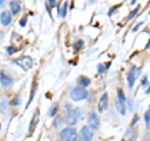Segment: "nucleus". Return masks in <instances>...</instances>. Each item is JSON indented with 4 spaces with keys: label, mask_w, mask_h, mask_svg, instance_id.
<instances>
[{
    "label": "nucleus",
    "mask_w": 150,
    "mask_h": 141,
    "mask_svg": "<svg viewBox=\"0 0 150 141\" xmlns=\"http://www.w3.org/2000/svg\"><path fill=\"white\" fill-rule=\"evenodd\" d=\"M80 116H81V110L79 109V107H76V109H73L71 107L70 110H68L67 112H65L64 123L67 124L68 126H74L79 121Z\"/></svg>",
    "instance_id": "f257e3e1"
},
{
    "label": "nucleus",
    "mask_w": 150,
    "mask_h": 141,
    "mask_svg": "<svg viewBox=\"0 0 150 141\" xmlns=\"http://www.w3.org/2000/svg\"><path fill=\"white\" fill-rule=\"evenodd\" d=\"M59 137L62 141H76L78 140V133L73 126L64 128L59 134Z\"/></svg>",
    "instance_id": "f03ea898"
},
{
    "label": "nucleus",
    "mask_w": 150,
    "mask_h": 141,
    "mask_svg": "<svg viewBox=\"0 0 150 141\" xmlns=\"http://www.w3.org/2000/svg\"><path fill=\"white\" fill-rule=\"evenodd\" d=\"M86 97H88V90L85 87L78 86V87H74L70 91V99L73 101H81V100H85Z\"/></svg>",
    "instance_id": "7ed1b4c3"
},
{
    "label": "nucleus",
    "mask_w": 150,
    "mask_h": 141,
    "mask_svg": "<svg viewBox=\"0 0 150 141\" xmlns=\"http://www.w3.org/2000/svg\"><path fill=\"white\" fill-rule=\"evenodd\" d=\"M94 136V130L89 126H83L78 134V141H91Z\"/></svg>",
    "instance_id": "20e7f679"
},
{
    "label": "nucleus",
    "mask_w": 150,
    "mask_h": 141,
    "mask_svg": "<svg viewBox=\"0 0 150 141\" xmlns=\"http://www.w3.org/2000/svg\"><path fill=\"white\" fill-rule=\"evenodd\" d=\"M88 126L91 130H96L100 126V117L98 115V112L95 111H90L88 115Z\"/></svg>",
    "instance_id": "39448f33"
},
{
    "label": "nucleus",
    "mask_w": 150,
    "mask_h": 141,
    "mask_svg": "<svg viewBox=\"0 0 150 141\" xmlns=\"http://www.w3.org/2000/svg\"><path fill=\"white\" fill-rule=\"evenodd\" d=\"M33 59L30 56H21V58H19L16 60H13V64H16L19 65L23 70H29L31 66H33Z\"/></svg>",
    "instance_id": "423d86ee"
},
{
    "label": "nucleus",
    "mask_w": 150,
    "mask_h": 141,
    "mask_svg": "<svg viewBox=\"0 0 150 141\" xmlns=\"http://www.w3.org/2000/svg\"><path fill=\"white\" fill-rule=\"evenodd\" d=\"M139 75H140V69L139 68L133 66L129 70L128 75H126V80H128V86L130 89L134 86V84H135V81H137V79L139 78Z\"/></svg>",
    "instance_id": "0eeeda50"
},
{
    "label": "nucleus",
    "mask_w": 150,
    "mask_h": 141,
    "mask_svg": "<svg viewBox=\"0 0 150 141\" xmlns=\"http://www.w3.org/2000/svg\"><path fill=\"white\" fill-rule=\"evenodd\" d=\"M0 84H1V86H3L4 89H9V87L13 86L14 80H13V78H11L8 73L0 71Z\"/></svg>",
    "instance_id": "6e6552de"
},
{
    "label": "nucleus",
    "mask_w": 150,
    "mask_h": 141,
    "mask_svg": "<svg viewBox=\"0 0 150 141\" xmlns=\"http://www.w3.org/2000/svg\"><path fill=\"white\" fill-rule=\"evenodd\" d=\"M13 21V14L10 10H3L1 14H0V24H1L4 27H6L11 24Z\"/></svg>",
    "instance_id": "1a4fd4ad"
},
{
    "label": "nucleus",
    "mask_w": 150,
    "mask_h": 141,
    "mask_svg": "<svg viewBox=\"0 0 150 141\" xmlns=\"http://www.w3.org/2000/svg\"><path fill=\"white\" fill-rule=\"evenodd\" d=\"M108 99H109V96H108V92H104L103 95L100 96L99 99V102H98V112H103L105 111V109L108 107Z\"/></svg>",
    "instance_id": "9d476101"
},
{
    "label": "nucleus",
    "mask_w": 150,
    "mask_h": 141,
    "mask_svg": "<svg viewBox=\"0 0 150 141\" xmlns=\"http://www.w3.org/2000/svg\"><path fill=\"white\" fill-rule=\"evenodd\" d=\"M9 5H10V11H11L13 15H16V14H19V11L21 10V6H20L19 0H11Z\"/></svg>",
    "instance_id": "9b49d317"
},
{
    "label": "nucleus",
    "mask_w": 150,
    "mask_h": 141,
    "mask_svg": "<svg viewBox=\"0 0 150 141\" xmlns=\"http://www.w3.org/2000/svg\"><path fill=\"white\" fill-rule=\"evenodd\" d=\"M115 106H116V110H118V112L120 115H125L126 114V104L120 102L119 100H116L115 101Z\"/></svg>",
    "instance_id": "f8f14e48"
},
{
    "label": "nucleus",
    "mask_w": 150,
    "mask_h": 141,
    "mask_svg": "<svg viewBox=\"0 0 150 141\" xmlns=\"http://www.w3.org/2000/svg\"><path fill=\"white\" fill-rule=\"evenodd\" d=\"M78 85L81 86V87H88L90 85V79L86 78V76H80L78 79Z\"/></svg>",
    "instance_id": "ddd939ff"
},
{
    "label": "nucleus",
    "mask_w": 150,
    "mask_h": 141,
    "mask_svg": "<svg viewBox=\"0 0 150 141\" xmlns=\"http://www.w3.org/2000/svg\"><path fill=\"white\" fill-rule=\"evenodd\" d=\"M38 120H39V111H36V114H34V116H33V119H31V123H30V126H29V133L30 134L34 131V128L38 124Z\"/></svg>",
    "instance_id": "4468645a"
},
{
    "label": "nucleus",
    "mask_w": 150,
    "mask_h": 141,
    "mask_svg": "<svg viewBox=\"0 0 150 141\" xmlns=\"http://www.w3.org/2000/svg\"><path fill=\"white\" fill-rule=\"evenodd\" d=\"M36 90H38V84L36 82H34V85H33V87H31V92H30V97H29V101H28V105H26V107H29V105L33 102V100H34V95L36 94Z\"/></svg>",
    "instance_id": "2eb2a0df"
},
{
    "label": "nucleus",
    "mask_w": 150,
    "mask_h": 141,
    "mask_svg": "<svg viewBox=\"0 0 150 141\" xmlns=\"http://www.w3.org/2000/svg\"><path fill=\"white\" fill-rule=\"evenodd\" d=\"M144 121H145V126L146 129L150 130V109H148L144 114Z\"/></svg>",
    "instance_id": "dca6fc26"
},
{
    "label": "nucleus",
    "mask_w": 150,
    "mask_h": 141,
    "mask_svg": "<svg viewBox=\"0 0 150 141\" xmlns=\"http://www.w3.org/2000/svg\"><path fill=\"white\" fill-rule=\"evenodd\" d=\"M116 96H118L116 100H119L120 102H124V104H126V97H125V95H124V92H123L121 89H119V90H118V92H116Z\"/></svg>",
    "instance_id": "f3484780"
},
{
    "label": "nucleus",
    "mask_w": 150,
    "mask_h": 141,
    "mask_svg": "<svg viewBox=\"0 0 150 141\" xmlns=\"http://www.w3.org/2000/svg\"><path fill=\"white\" fill-rule=\"evenodd\" d=\"M56 114H58V105L54 104L53 106L50 107V110H49V112H48V115H49L50 117H55Z\"/></svg>",
    "instance_id": "a211bd4d"
},
{
    "label": "nucleus",
    "mask_w": 150,
    "mask_h": 141,
    "mask_svg": "<svg viewBox=\"0 0 150 141\" xmlns=\"http://www.w3.org/2000/svg\"><path fill=\"white\" fill-rule=\"evenodd\" d=\"M8 110H9V107H8V101L5 100V99H3V100L0 101V111L6 112Z\"/></svg>",
    "instance_id": "6ab92c4d"
},
{
    "label": "nucleus",
    "mask_w": 150,
    "mask_h": 141,
    "mask_svg": "<svg viewBox=\"0 0 150 141\" xmlns=\"http://www.w3.org/2000/svg\"><path fill=\"white\" fill-rule=\"evenodd\" d=\"M62 124H64V117H62V116H58L55 119V121H54V128H56V129H59L60 126H62Z\"/></svg>",
    "instance_id": "aec40b11"
},
{
    "label": "nucleus",
    "mask_w": 150,
    "mask_h": 141,
    "mask_svg": "<svg viewBox=\"0 0 150 141\" xmlns=\"http://www.w3.org/2000/svg\"><path fill=\"white\" fill-rule=\"evenodd\" d=\"M138 13H139V8H137V9H135V10H133V11H131V13L129 14V16L126 18V21H130V20H133V19H134L135 16L138 15Z\"/></svg>",
    "instance_id": "412c9836"
},
{
    "label": "nucleus",
    "mask_w": 150,
    "mask_h": 141,
    "mask_svg": "<svg viewBox=\"0 0 150 141\" xmlns=\"http://www.w3.org/2000/svg\"><path fill=\"white\" fill-rule=\"evenodd\" d=\"M67 13H68V1H65L64 5H63V9H62V18L65 19V16H67Z\"/></svg>",
    "instance_id": "4be33fe9"
},
{
    "label": "nucleus",
    "mask_w": 150,
    "mask_h": 141,
    "mask_svg": "<svg viewBox=\"0 0 150 141\" xmlns=\"http://www.w3.org/2000/svg\"><path fill=\"white\" fill-rule=\"evenodd\" d=\"M15 51H16V49H15V48H14V46H9V48L6 49V53H8L9 55H11V54H14V53H15Z\"/></svg>",
    "instance_id": "5701e85b"
},
{
    "label": "nucleus",
    "mask_w": 150,
    "mask_h": 141,
    "mask_svg": "<svg viewBox=\"0 0 150 141\" xmlns=\"http://www.w3.org/2000/svg\"><path fill=\"white\" fill-rule=\"evenodd\" d=\"M20 104H21V101H20V97H14V100H13V105L19 106Z\"/></svg>",
    "instance_id": "b1692460"
},
{
    "label": "nucleus",
    "mask_w": 150,
    "mask_h": 141,
    "mask_svg": "<svg viewBox=\"0 0 150 141\" xmlns=\"http://www.w3.org/2000/svg\"><path fill=\"white\" fill-rule=\"evenodd\" d=\"M83 44H84V43H83V40H79V41H78V43H76V44H75V45H74V48H75V50H79V49H80V48H81V46H83Z\"/></svg>",
    "instance_id": "393cba45"
},
{
    "label": "nucleus",
    "mask_w": 150,
    "mask_h": 141,
    "mask_svg": "<svg viewBox=\"0 0 150 141\" xmlns=\"http://www.w3.org/2000/svg\"><path fill=\"white\" fill-rule=\"evenodd\" d=\"M98 71H99V74H103V73H104V65H103V64H99V65H98Z\"/></svg>",
    "instance_id": "a878e982"
},
{
    "label": "nucleus",
    "mask_w": 150,
    "mask_h": 141,
    "mask_svg": "<svg viewBox=\"0 0 150 141\" xmlns=\"http://www.w3.org/2000/svg\"><path fill=\"white\" fill-rule=\"evenodd\" d=\"M26 20H28L26 16H24V18L21 19V21H20V25H21V26H25V25H26Z\"/></svg>",
    "instance_id": "bb28decb"
},
{
    "label": "nucleus",
    "mask_w": 150,
    "mask_h": 141,
    "mask_svg": "<svg viewBox=\"0 0 150 141\" xmlns=\"http://www.w3.org/2000/svg\"><path fill=\"white\" fill-rule=\"evenodd\" d=\"M6 4V0H0V9H3Z\"/></svg>",
    "instance_id": "cd10ccee"
},
{
    "label": "nucleus",
    "mask_w": 150,
    "mask_h": 141,
    "mask_svg": "<svg viewBox=\"0 0 150 141\" xmlns=\"http://www.w3.org/2000/svg\"><path fill=\"white\" fill-rule=\"evenodd\" d=\"M138 120H139V117H138V116H135L134 119H133V123H131V126H134L135 124H137V123H138Z\"/></svg>",
    "instance_id": "c85d7f7f"
},
{
    "label": "nucleus",
    "mask_w": 150,
    "mask_h": 141,
    "mask_svg": "<svg viewBox=\"0 0 150 141\" xmlns=\"http://www.w3.org/2000/svg\"><path fill=\"white\" fill-rule=\"evenodd\" d=\"M142 25H143V24H142V23H140V24H138V25H137V26H135V27H134V29H133V32H137V31H138V29H139V27H140V26H142Z\"/></svg>",
    "instance_id": "c756f323"
},
{
    "label": "nucleus",
    "mask_w": 150,
    "mask_h": 141,
    "mask_svg": "<svg viewBox=\"0 0 150 141\" xmlns=\"http://www.w3.org/2000/svg\"><path fill=\"white\" fill-rule=\"evenodd\" d=\"M126 102H128V105H129V109L133 110V102H131V100H126Z\"/></svg>",
    "instance_id": "7c9ffc66"
},
{
    "label": "nucleus",
    "mask_w": 150,
    "mask_h": 141,
    "mask_svg": "<svg viewBox=\"0 0 150 141\" xmlns=\"http://www.w3.org/2000/svg\"><path fill=\"white\" fill-rule=\"evenodd\" d=\"M144 141H150V133L144 136Z\"/></svg>",
    "instance_id": "2f4dec72"
},
{
    "label": "nucleus",
    "mask_w": 150,
    "mask_h": 141,
    "mask_svg": "<svg viewBox=\"0 0 150 141\" xmlns=\"http://www.w3.org/2000/svg\"><path fill=\"white\" fill-rule=\"evenodd\" d=\"M49 3H50V5H51V6H55V4H56V3H55V0H49Z\"/></svg>",
    "instance_id": "473e14b6"
},
{
    "label": "nucleus",
    "mask_w": 150,
    "mask_h": 141,
    "mask_svg": "<svg viewBox=\"0 0 150 141\" xmlns=\"http://www.w3.org/2000/svg\"><path fill=\"white\" fill-rule=\"evenodd\" d=\"M125 141H135V135H133L130 139H128V140H125Z\"/></svg>",
    "instance_id": "72a5a7b5"
},
{
    "label": "nucleus",
    "mask_w": 150,
    "mask_h": 141,
    "mask_svg": "<svg viewBox=\"0 0 150 141\" xmlns=\"http://www.w3.org/2000/svg\"><path fill=\"white\" fill-rule=\"evenodd\" d=\"M148 84V81H146V76H145L144 79H143V85H146Z\"/></svg>",
    "instance_id": "f704fd0d"
},
{
    "label": "nucleus",
    "mask_w": 150,
    "mask_h": 141,
    "mask_svg": "<svg viewBox=\"0 0 150 141\" xmlns=\"http://www.w3.org/2000/svg\"><path fill=\"white\" fill-rule=\"evenodd\" d=\"M145 49H150V40H149V43H148V45L145 46Z\"/></svg>",
    "instance_id": "c9c22d12"
},
{
    "label": "nucleus",
    "mask_w": 150,
    "mask_h": 141,
    "mask_svg": "<svg viewBox=\"0 0 150 141\" xmlns=\"http://www.w3.org/2000/svg\"><path fill=\"white\" fill-rule=\"evenodd\" d=\"M3 35H4V34H3V31H0V39L3 37Z\"/></svg>",
    "instance_id": "e433bc0d"
},
{
    "label": "nucleus",
    "mask_w": 150,
    "mask_h": 141,
    "mask_svg": "<svg viewBox=\"0 0 150 141\" xmlns=\"http://www.w3.org/2000/svg\"><path fill=\"white\" fill-rule=\"evenodd\" d=\"M137 3V0H131V4H135Z\"/></svg>",
    "instance_id": "4c0bfd02"
},
{
    "label": "nucleus",
    "mask_w": 150,
    "mask_h": 141,
    "mask_svg": "<svg viewBox=\"0 0 150 141\" xmlns=\"http://www.w3.org/2000/svg\"><path fill=\"white\" fill-rule=\"evenodd\" d=\"M0 129H1V125H0Z\"/></svg>",
    "instance_id": "58836bf2"
}]
</instances>
